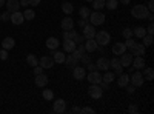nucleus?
Here are the masks:
<instances>
[{
	"instance_id": "1",
	"label": "nucleus",
	"mask_w": 154,
	"mask_h": 114,
	"mask_svg": "<svg viewBox=\"0 0 154 114\" xmlns=\"http://www.w3.org/2000/svg\"><path fill=\"white\" fill-rule=\"evenodd\" d=\"M131 14L136 19H146V16L149 14V11L146 8V5H134L131 9Z\"/></svg>"
},
{
	"instance_id": "2",
	"label": "nucleus",
	"mask_w": 154,
	"mask_h": 114,
	"mask_svg": "<svg viewBox=\"0 0 154 114\" xmlns=\"http://www.w3.org/2000/svg\"><path fill=\"white\" fill-rule=\"evenodd\" d=\"M94 40L97 42L99 46H106L111 42V35L108 31H97L94 35Z\"/></svg>"
},
{
	"instance_id": "3",
	"label": "nucleus",
	"mask_w": 154,
	"mask_h": 114,
	"mask_svg": "<svg viewBox=\"0 0 154 114\" xmlns=\"http://www.w3.org/2000/svg\"><path fill=\"white\" fill-rule=\"evenodd\" d=\"M88 20H89L91 25H94V26H99V25L105 23V14H103V12H100V11H94V12L89 14Z\"/></svg>"
},
{
	"instance_id": "4",
	"label": "nucleus",
	"mask_w": 154,
	"mask_h": 114,
	"mask_svg": "<svg viewBox=\"0 0 154 114\" xmlns=\"http://www.w3.org/2000/svg\"><path fill=\"white\" fill-rule=\"evenodd\" d=\"M143 82H145V77H143V74L140 72V71H136L133 75H130V83L134 85L136 88H137V86H142Z\"/></svg>"
},
{
	"instance_id": "5",
	"label": "nucleus",
	"mask_w": 154,
	"mask_h": 114,
	"mask_svg": "<svg viewBox=\"0 0 154 114\" xmlns=\"http://www.w3.org/2000/svg\"><path fill=\"white\" fill-rule=\"evenodd\" d=\"M53 111H54L56 114L65 112V111H66V102H65L63 99H56L54 103H53Z\"/></svg>"
},
{
	"instance_id": "6",
	"label": "nucleus",
	"mask_w": 154,
	"mask_h": 114,
	"mask_svg": "<svg viewBox=\"0 0 154 114\" xmlns=\"http://www.w3.org/2000/svg\"><path fill=\"white\" fill-rule=\"evenodd\" d=\"M86 80L91 83V85H99V83L102 82V75H100L99 69H96V71H89V74L86 75Z\"/></svg>"
},
{
	"instance_id": "7",
	"label": "nucleus",
	"mask_w": 154,
	"mask_h": 114,
	"mask_svg": "<svg viewBox=\"0 0 154 114\" xmlns=\"http://www.w3.org/2000/svg\"><path fill=\"white\" fill-rule=\"evenodd\" d=\"M109 68H112L116 72V75H119V74H122V71H123V66H122V63H120V59L116 56L114 59H111L109 60Z\"/></svg>"
},
{
	"instance_id": "8",
	"label": "nucleus",
	"mask_w": 154,
	"mask_h": 114,
	"mask_svg": "<svg viewBox=\"0 0 154 114\" xmlns=\"http://www.w3.org/2000/svg\"><path fill=\"white\" fill-rule=\"evenodd\" d=\"M88 94L91 99H100L102 94H103V90H102L99 85H91L88 88Z\"/></svg>"
},
{
	"instance_id": "9",
	"label": "nucleus",
	"mask_w": 154,
	"mask_h": 114,
	"mask_svg": "<svg viewBox=\"0 0 154 114\" xmlns=\"http://www.w3.org/2000/svg\"><path fill=\"white\" fill-rule=\"evenodd\" d=\"M72 77L75 80H83L86 77V69L85 66H74L72 68Z\"/></svg>"
},
{
	"instance_id": "10",
	"label": "nucleus",
	"mask_w": 154,
	"mask_h": 114,
	"mask_svg": "<svg viewBox=\"0 0 154 114\" xmlns=\"http://www.w3.org/2000/svg\"><path fill=\"white\" fill-rule=\"evenodd\" d=\"M94 35H96V26L91 23H88L83 26V37L85 39H94Z\"/></svg>"
},
{
	"instance_id": "11",
	"label": "nucleus",
	"mask_w": 154,
	"mask_h": 114,
	"mask_svg": "<svg viewBox=\"0 0 154 114\" xmlns=\"http://www.w3.org/2000/svg\"><path fill=\"white\" fill-rule=\"evenodd\" d=\"M38 65H40L43 69H49V68L54 66V60H53V57H49V56H43L40 60H38Z\"/></svg>"
},
{
	"instance_id": "12",
	"label": "nucleus",
	"mask_w": 154,
	"mask_h": 114,
	"mask_svg": "<svg viewBox=\"0 0 154 114\" xmlns=\"http://www.w3.org/2000/svg\"><path fill=\"white\" fill-rule=\"evenodd\" d=\"M96 66H97V69H100V71H108V69H109V59H106V57H99L97 62H96Z\"/></svg>"
},
{
	"instance_id": "13",
	"label": "nucleus",
	"mask_w": 154,
	"mask_h": 114,
	"mask_svg": "<svg viewBox=\"0 0 154 114\" xmlns=\"http://www.w3.org/2000/svg\"><path fill=\"white\" fill-rule=\"evenodd\" d=\"M48 82H49V79L46 77L43 72H42V74H37V75H35V79H34V83H35V86H38V88L46 86Z\"/></svg>"
},
{
	"instance_id": "14",
	"label": "nucleus",
	"mask_w": 154,
	"mask_h": 114,
	"mask_svg": "<svg viewBox=\"0 0 154 114\" xmlns=\"http://www.w3.org/2000/svg\"><path fill=\"white\" fill-rule=\"evenodd\" d=\"M131 65H133V68H136V69H143V68L146 66L143 56H136V57L133 59V62H131Z\"/></svg>"
},
{
	"instance_id": "15",
	"label": "nucleus",
	"mask_w": 154,
	"mask_h": 114,
	"mask_svg": "<svg viewBox=\"0 0 154 114\" xmlns=\"http://www.w3.org/2000/svg\"><path fill=\"white\" fill-rule=\"evenodd\" d=\"M123 53H126V46H125V43H122V42H117V43H114L112 45V54L114 56H122Z\"/></svg>"
},
{
	"instance_id": "16",
	"label": "nucleus",
	"mask_w": 154,
	"mask_h": 114,
	"mask_svg": "<svg viewBox=\"0 0 154 114\" xmlns=\"http://www.w3.org/2000/svg\"><path fill=\"white\" fill-rule=\"evenodd\" d=\"M5 6H6V11L16 12L20 9V2L19 0H8V2H5Z\"/></svg>"
},
{
	"instance_id": "17",
	"label": "nucleus",
	"mask_w": 154,
	"mask_h": 114,
	"mask_svg": "<svg viewBox=\"0 0 154 114\" xmlns=\"http://www.w3.org/2000/svg\"><path fill=\"white\" fill-rule=\"evenodd\" d=\"M11 22L14 25H22L25 22V17L20 11H16V12H11Z\"/></svg>"
},
{
	"instance_id": "18",
	"label": "nucleus",
	"mask_w": 154,
	"mask_h": 114,
	"mask_svg": "<svg viewBox=\"0 0 154 114\" xmlns=\"http://www.w3.org/2000/svg\"><path fill=\"white\" fill-rule=\"evenodd\" d=\"M130 49H131V54H134V56H143L145 54V46L142 43H134Z\"/></svg>"
},
{
	"instance_id": "19",
	"label": "nucleus",
	"mask_w": 154,
	"mask_h": 114,
	"mask_svg": "<svg viewBox=\"0 0 154 114\" xmlns=\"http://www.w3.org/2000/svg\"><path fill=\"white\" fill-rule=\"evenodd\" d=\"M97 42L94 40V39H86V42H85V49H86V53H94V51H97Z\"/></svg>"
},
{
	"instance_id": "20",
	"label": "nucleus",
	"mask_w": 154,
	"mask_h": 114,
	"mask_svg": "<svg viewBox=\"0 0 154 114\" xmlns=\"http://www.w3.org/2000/svg\"><path fill=\"white\" fill-rule=\"evenodd\" d=\"M60 26H62V29H63V31H69V29H72V28H74V20H72L71 17H65V19L62 20Z\"/></svg>"
},
{
	"instance_id": "21",
	"label": "nucleus",
	"mask_w": 154,
	"mask_h": 114,
	"mask_svg": "<svg viewBox=\"0 0 154 114\" xmlns=\"http://www.w3.org/2000/svg\"><path fill=\"white\" fill-rule=\"evenodd\" d=\"M63 63H65V65H66L69 69H72L74 66H77V63H79V59H75V57L69 53V56L65 57V62H63Z\"/></svg>"
},
{
	"instance_id": "22",
	"label": "nucleus",
	"mask_w": 154,
	"mask_h": 114,
	"mask_svg": "<svg viewBox=\"0 0 154 114\" xmlns=\"http://www.w3.org/2000/svg\"><path fill=\"white\" fill-rule=\"evenodd\" d=\"M51 54H53V60H54V63H63L65 62V54H63L62 51H57V49H51Z\"/></svg>"
},
{
	"instance_id": "23",
	"label": "nucleus",
	"mask_w": 154,
	"mask_h": 114,
	"mask_svg": "<svg viewBox=\"0 0 154 114\" xmlns=\"http://www.w3.org/2000/svg\"><path fill=\"white\" fill-rule=\"evenodd\" d=\"M131 62H133V54H128V53H123L120 56V63L122 66H131Z\"/></svg>"
},
{
	"instance_id": "24",
	"label": "nucleus",
	"mask_w": 154,
	"mask_h": 114,
	"mask_svg": "<svg viewBox=\"0 0 154 114\" xmlns=\"http://www.w3.org/2000/svg\"><path fill=\"white\" fill-rule=\"evenodd\" d=\"M128 83H130V75L128 74H119V77H117V85H119V88H125Z\"/></svg>"
},
{
	"instance_id": "25",
	"label": "nucleus",
	"mask_w": 154,
	"mask_h": 114,
	"mask_svg": "<svg viewBox=\"0 0 154 114\" xmlns=\"http://www.w3.org/2000/svg\"><path fill=\"white\" fill-rule=\"evenodd\" d=\"M14 46H16V40L12 39V37H5L3 42H2V48L8 51V49H12Z\"/></svg>"
},
{
	"instance_id": "26",
	"label": "nucleus",
	"mask_w": 154,
	"mask_h": 114,
	"mask_svg": "<svg viewBox=\"0 0 154 114\" xmlns=\"http://www.w3.org/2000/svg\"><path fill=\"white\" fill-rule=\"evenodd\" d=\"M75 42L71 40V39H66V40H63V49H65V53H72L74 49H75Z\"/></svg>"
},
{
	"instance_id": "27",
	"label": "nucleus",
	"mask_w": 154,
	"mask_h": 114,
	"mask_svg": "<svg viewBox=\"0 0 154 114\" xmlns=\"http://www.w3.org/2000/svg\"><path fill=\"white\" fill-rule=\"evenodd\" d=\"M59 39H56V37H48L46 39V48L48 49H57L59 48Z\"/></svg>"
},
{
	"instance_id": "28",
	"label": "nucleus",
	"mask_w": 154,
	"mask_h": 114,
	"mask_svg": "<svg viewBox=\"0 0 154 114\" xmlns=\"http://www.w3.org/2000/svg\"><path fill=\"white\" fill-rule=\"evenodd\" d=\"M114 79H116V74L114 72H109V71H105V74L102 75V82H105V83H112L114 82Z\"/></svg>"
},
{
	"instance_id": "29",
	"label": "nucleus",
	"mask_w": 154,
	"mask_h": 114,
	"mask_svg": "<svg viewBox=\"0 0 154 114\" xmlns=\"http://www.w3.org/2000/svg\"><path fill=\"white\" fill-rule=\"evenodd\" d=\"M146 34V29H145V26H136L134 29H133V35H136V37H139V39H142V37Z\"/></svg>"
},
{
	"instance_id": "30",
	"label": "nucleus",
	"mask_w": 154,
	"mask_h": 114,
	"mask_svg": "<svg viewBox=\"0 0 154 114\" xmlns=\"http://www.w3.org/2000/svg\"><path fill=\"white\" fill-rule=\"evenodd\" d=\"M105 2L106 0H93V8H94V11H102L105 8Z\"/></svg>"
},
{
	"instance_id": "31",
	"label": "nucleus",
	"mask_w": 154,
	"mask_h": 114,
	"mask_svg": "<svg viewBox=\"0 0 154 114\" xmlns=\"http://www.w3.org/2000/svg\"><path fill=\"white\" fill-rule=\"evenodd\" d=\"M26 63H28L29 66H32V68H34V66H37V65H38V59H37L34 54H28V56H26Z\"/></svg>"
},
{
	"instance_id": "32",
	"label": "nucleus",
	"mask_w": 154,
	"mask_h": 114,
	"mask_svg": "<svg viewBox=\"0 0 154 114\" xmlns=\"http://www.w3.org/2000/svg\"><path fill=\"white\" fill-rule=\"evenodd\" d=\"M62 11L65 12V14L71 16V14H72V11H74V6H72V3H69V2H65V3L62 5Z\"/></svg>"
},
{
	"instance_id": "33",
	"label": "nucleus",
	"mask_w": 154,
	"mask_h": 114,
	"mask_svg": "<svg viewBox=\"0 0 154 114\" xmlns=\"http://www.w3.org/2000/svg\"><path fill=\"white\" fill-rule=\"evenodd\" d=\"M77 35V31H74V29H69V31H63V40H66V39H71V40H74V37Z\"/></svg>"
},
{
	"instance_id": "34",
	"label": "nucleus",
	"mask_w": 154,
	"mask_h": 114,
	"mask_svg": "<svg viewBox=\"0 0 154 114\" xmlns=\"http://www.w3.org/2000/svg\"><path fill=\"white\" fill-rule=\"evenodd\" d=\"M23 17H25V20H34V17H35V12H34V9H25V12H23Z\"/></svg>"
},
{
	"instance_id": "35",
	"label": "nucleus",
	"mask_w": 154,
	"mask_h": 114,
	"mask_svg": "<svg viewBox=\"0 0 154 114\" xmlns=\"http://www.w3.org/2000/svg\"><path fill=\"white\" fill-rule=\"evenodd\" d=\"M142 40H143V46L146 48V46H151L152 45V34H145L143 37H142Z\"/></svg>"
},
{
	"instance_id": "36",
	"label": "nucleus",
	"mask_w": 154,
	"mask_h": 114,
	"mask_svg": "<svg viewBox=\"0 0 154 114\" xmlns=\"http://www.w3.org/2000/svg\"><path fill=\"white\" fill-rule=\"evenodd\" d=\"M117 6H119L117 0H108V2H105V8H108L109 11H114Z\"/></svg>"
},
{
	"instance_id": "37",
	"label": "nucleus",
	"mask_w": 154,
	"mask_h": 114,
	"mask_svg": "<svg viewBox=\"0 0 154 114\" xmlns=\"http://www.w3.org/2000/svg\"><path fill=\"white\" fill-rule=\"evenodd\" d=\"M42 96H43L45 100H53L54 99V91H51V90H48V88H46L45 91H42Z\"/></svg>"
},
{
	"instance_id": "38",
	"label": "nucleus",
	"mask_w": 154,
	"mask_h": 114,
	"mask_svg": "<svg viewBox=\"0 0 154 114\" xmlns=\"http://www.w3.org/2000/svg\"><path fill=\"white\" fill-rule=\"evenodd\" d=\"M79 14H80V17L88 19V17H89V14H91V11H89V8H86V6H82V8L79 9Z\"/></svg>"
},
{
	"instance_id": "39",
	"label": "nucleus",
	"mask_w": 154,
	"mask_h": 114,
	"mask_svg": "<svg viewBox=\"0 0 154 114\" xmlns=\"http://www.w3.org/2000/svg\"><path fill=\"white\" fill-rule=\"evenodd\" d=\"M143 77L146 79V80H152L154 79V71H152V68H145V75Z\"/></svg>"
},
{
	"instance_id": "40",
	"label": "nucleus",
	"mask_w": 154,
	"mask_h": 114,
	"mask_svg": "<svg viewBox=\"0 0 154 114\" xmlns=\"http://www.w3.org/2000/svg\"><path fill=\"white\" fill-rule=\"evenodd\" d=\"M122 35L125 37V39H130V37H133V29L131 28H125L122 31Z\"/></svg>"
},
{
	"instance_id": "41",
	"label": "nucleus",
	"mask_w": 154,
	"mask_h": 114,
	"mask_svg": "<svg viewBox=\"0 0 154 114\" xmlns=\"http://www.w3.org/2000/svg\"><path fill=\"white\" fill-rule=\"evenodd\" d=\"M80 112L82 114H94L96 111L93 108H89V106H83V108H80Z\"/></svg>"
},
{
	"instance_id": "42",
	"label": "nucleus",
	"mask_w": 154,
	"mask_h": 114,
	"mask_svg": "<svg viewBox=\"0 0 154 114\" xmlns=\"http://www.w3.org/2000/svg\"><path fill=\"white\" fill-rule=\"evenodd\" d=\"M83 39H85V37H83V35H80L79 32H77V35L74 37V42H75V45H80V43H83Z\"/></svg>"
},
{
	"instance_id": "43",
	"label": "nucleus",
	"mask_w": 154,
	"mask_h": 114,
	"mask_svg": "<svg viewBox=\"0 0 154 114\" xmlns=\"http://www.w3.org/2000/svg\"><path fill=\"white\" fill-rule=\"evenodd\" d=\"M9 20H11V12L9 11L3 12V14H2V22H9Z\"/></svg>"
},
{
	"instance_id": "44",
	"label": "nucleus",
	"mask_w": 154,
	"mask_h": 114,
	"mask_svg": "<svg viewBox=\"0 0 154 114\" xmlns=\"http://www.w3.org/2000/svg\"><path fill=\"white\" fill-rule=\"evenodd\" d=\"M125 88H126V93L128 94H134V91H136V86L134 85H130V83H128Z\"/></svg>"
},
{
	"instance_id": "45",
	"label": "nucleus",
	"mask_w": 154,
	"mask_h": 114,
	"mask_svg": "<svg viewBox=\"0 0 154 114\" xmlns=\"http://www.w3.org/2000/svg\"><path fill=\"white\" fill-rule=\"evenodd\" d=\"M134 43H136V42H134L133 37H130V39H125V46H126V48H131Z\"/></svg>"
},
{
	"instance_id": "46",
	"label": "nucleus",
	"mask_w": 154,
	"mask_h": 114,
	"mask_svg": "<svg viewBox=\"0 0 154 114\" xmlns=\"http://www.w3.org/2000/svg\"><path fill=\"white\" fill-rule=\"evenodd\" d=\"M85 69H89V71H96L97 69V66H96V63H86V66H85Z\"/></svg>"
},
{
	"instance_id": "47",
	"label": "nucleus",
	"mask_w": 154,
	"mask_h": 114,
	"mask_svg": "<svg viewBox=\"0 0 154 114\" xmlns=\"http://www.w3.org/2000/svg\"><path fill=\"white\" fill-rule=\"evenodd\" d=\"M80 60L85 63V65H86V63H89V62H91V59H89V56L85 53V54H82V57H80Z\"/></svg>"
},
{
	"instance_id": "48",
	"label": "nucleus",
	"mask_w": 154,
	"mask_h": 114,
	"mask_svg": "<svg viewBox=\"0 0 154 114\" xmlns=\"http://www.w3.org/2000/svg\"><path fill=\"white\" fill-rule=\"evenodd\" d=\"M145 29H146V34H154V25H152V22H149L148 28H145Z\"/></svg>"
},
{
	"instance_id": "49",
	"label": "nucleus",
	"mask_w": 154,
	"mask_h": 114,
	"mask_svg": "<svg viewBox=\"0 0 154 114\" xmlns=\"http://www.w3.org/2000/svg\"><path fill=\"white\" fill-rule=\"evenodd\" d=\"M146 8H148V11H149V12H152V11H154V0H148Z\"/></svg>"
},
{
	"instance_id": "50",
	"label": "nucleus",
	"mask_w": 154,
	"mask_h": 114,
	"mask_svg": "<svg viewBox=\"0 0 154 114\" xmlns=\"http://www.w3.org/2000/svg\"><path fill=\"white\" fill-rule=\"evenodd\" d=\"M0 59H2V60H6L8 59V51H6V49H3V48H2V51H0Z\"/></svg>"
},
{
	"instance_id": "51",
	"label": "nucleus",
	"mask_w": 154,
	"mask_h": 114,
	"mask_svg": "<svg viewBox=\"0 0 154 114\" xmlns=\"http://www.w3.org/2000/svg\"><path fill=\"white\" fill-rule=\"evenodd\" d=\"M43 72V68L40 66V65H37V66H34V74L37 75V74H42Z\"/></svg>"
},
{
	"instance_id": "52",
	"label": "nucleus",
	"mask_w": 154,
	"mask_h": 114,
	"mask_svg": "<svg viewBox=\"0 0 154 114\" xmlns=\"http://www.w3.org/2000/svg\"><path fill=\"white\" fill-rule=\"evenodd\" d=\"M137 111H139V108H137L136 105H133V103L130 105V108H128V112H131V114H133V112H137Z\"/></svg>"
},
{
	"instance_id": "53",
	"label": "nucleus",
	"mask_w": 154,
	"mask_h": 114,
	"mask_svg": "<svg viewBox=\"0 0 154 114\" xmlns=\"http://www.w3.org/2000/svg\"><path fill=\"white\" fill-rule=\"evenodd\" d=\"M40 2H42V0H28V3H29V5H32V6L40 5Z\"/></svg>"
},
{
	"instance_id": "54",
	"label": "nucleus",
	"mask_w": 154,
	"mask_h": 114,
	"mask_svg": "<svg viewBox=\"0 0 154 114\" xmlns=\"http://www.w3.org/2000/svg\"><path fill=\"white\" fill-rule=\"evenodd\" d=\"M79 25H80V26L83 28V26H85V25H88V19H83V17H82V19L79 20Z\"/></svg>"
},
{
	"instance_id": "55",
	"label": "nucleus",
	"mask_w": 154,
	"mask_h": 114,
	"mask_svg": "<svg viewBox=\"0 0 154 114\" xmlns=\"http://www.w3.org/2000/svg\"><path fill=\"white\" fill-rule=\"evenodd\" d=\"M71 112H72V114H79V112H80V108H79V106H72V108H71Z\"/></svg>"
},
{
	"instance_id": "56",
	"label": "nucleus",
	"mask_w": 154,
	"mask_h": 114,
	"mask_svg": "<svg viewBox=\"0 0 154 114\" xmlns=\"http://www.w3.org/2000/svg\"><path fill=\"white\" fill-rule=\"evenodd\" d=\"M20 2V6H28L29 3H28V0H19Z\"/></svg>"
},
{
	"instance_id": "57",
	"label": "nucleus",
	"mask_w": 154,
	"mask_h": 114,
	"mask_svg": "<svg viewBox=\"0 0 154 114\" xmlns=\"http://www.w3.org/2000/svg\"><path fill=\"white\" fill-rule=\"evenodd\" d=\"M122 5H130V0H120Z\"/></svg>"
},
{
	"instance_id": "58",
	"label": "nucleus",
	"mask_w": 154,
	"mask_h": 114,
	"mask_svg": "<svg viewBox=\"0 0 154 114\" xmlns=\"http://www.w3.org/2000/svg\"><path fill=\"white\" fill-rule=\"evenodd\" d=\"M5 2H6V0H0V8L5 6Z\"/></svg>"
},
{
	"instance_id": "59",
	"label": "nucleus",
	"mask_w": 154,
	"mask_h": 114,
	"mask_svg": "<svg viewBox=\"0 0 154 114\" xmlns=\"http://www.w3.org/2000/svg\"><path fill=\"white\" fill-rule=\"evenodd\" d=\"M86 2H89V3H91V2H93V0H86Z\"/></svg>"
},
{
	"instance_id": "60",
	"label": "nucleus",
	"mask_w": 154,
	"mask_h": 114,
	"mask_svg": "<svg viewBox=\"0 0 154 114\" xmlns=\"http://www.w3.org/2000/svg\"><path fill=\"white\" fill-rule=\"evenodd\" d=\"M0 22H2V14H0Z\"/></svg>"
}]
</instances>
